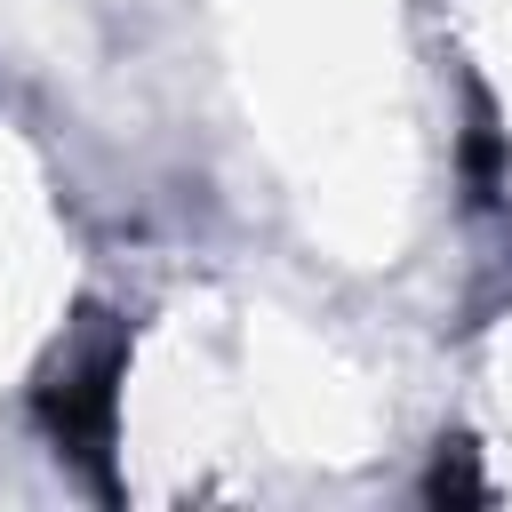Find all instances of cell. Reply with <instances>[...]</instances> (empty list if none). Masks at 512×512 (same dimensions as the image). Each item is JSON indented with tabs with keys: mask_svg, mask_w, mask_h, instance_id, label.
Segmentation results:
<instances>
[{
	"mask_svg": "<svg viewBox=\"0 0 512 512\" xmlns=\"http://www.w3.org/2000/svg\"><path fill=\"white\" fill-rule=\"evenodd\" d=\"M120 376H128V328L104 320V312H88L56 344V360L40 368V384H32V424L104 496H112V440H120Z\"/></svg>",
	"mask_w": 512,
	"mask_h": 512,
	"instance_id": "1",
	"label": "cell"
},
{
	"mask_svg": "<svg viewBox=\"0 0 512 512\" xmlns=\"http://www.w3.org/2000/svg\"><path fill=\"white\" fill-rule=\"evenodd\" d=\"M424 496L432 504H480L488 496V480H480V448L456 432V440H440V456H432V472H424Z\"/></svg>",
	"mask_w": 512,
	"mask_h": 512,
	"instance_id": "2",
	"label": "cell"
}]
</instances>
